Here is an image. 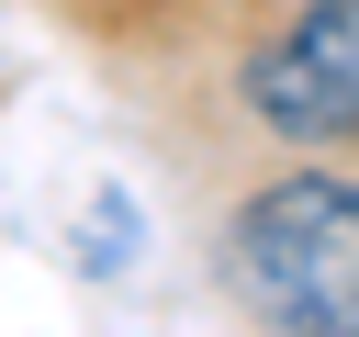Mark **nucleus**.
<instances>
[{"instance_id": "nucleus-1", "label": "nucleus", "mask_w": 359, "mask_h": 337, "mask_svg": "<svg viewBox=\"0 0 359 337\" xmlns=\"http://www.w3.org/2000/svg\"><path fill=\"white\" fill-rule=\"evenodd\" d=\"M224 281L292 337H359V180L280 168L224 213Z\"/></svg>"}, {"instance_id": "nucleus-2", "label": "nucleus", "mask_w": 359, "mask_h": 337, "mask_svg": "<svg viewBox=\"0 0 359 337\" xmlns=\"http://www.w3.org/2000/svg\"><path fill=\"white\" fill-rule=\"evenodd\" d=\"M247 112L280 146H359V0H303L247 56Z\"/></svg>"}]
</instances>
